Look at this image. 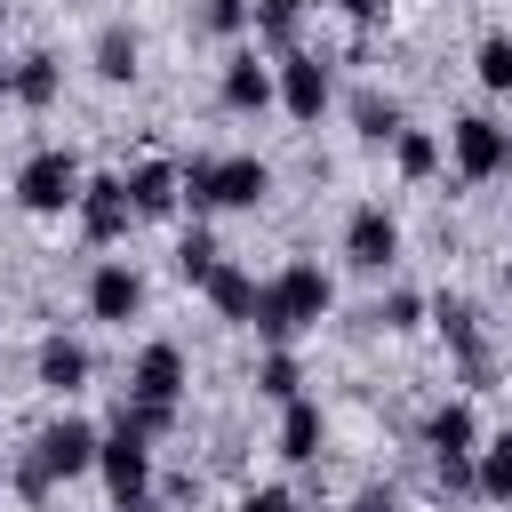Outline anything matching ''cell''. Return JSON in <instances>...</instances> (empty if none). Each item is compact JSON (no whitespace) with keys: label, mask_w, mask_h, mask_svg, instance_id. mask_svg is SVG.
I'll list each match as a JSON object with an SVG mask.
<instances>
[{"label":"cell","mask_w":512,"mask_h":512,"mask_svg":"<svg viewBox=\"0 0 512 512\" xmlns=\"http://www.w3.org/2000/svg\"><path fill=\"white\" fill-rule=\"evenodd\" d=\"M128 392H136V400H168V408H184V392H192V360H184V344L152 336V344L128 360Z\"/></svg>","instance_id":"30bf717a"},{"label":"cell","mask_w":512,"mask_h":512,"mask_svg":"<svg viewBox=\"0 0 512 512\" xmlns=\"http://www.w3.org/2000/svg\"><path fill=\"white\" fill-rule=\"evenodd\" d=\"M216 104H224V112H240V120H256V112H272V104H280V72H272L256 48H232V56L216 64Z\"/></svg>","instance_id":"52a82bcc"},{"label":"cell","mask_w":512,"mask_h":512,"mask_svg":"<svg viewBox=\"0 0 512 512\" xmlns=\"http://www.w3.org/2000/svg\"><path fill=\"white\" fill-rule=\"evenodd\" d=\"M8 488H16L24 504H48V488H56L48 456H40V448H16V456H8Z\"/></svg>","instance_id":"f1b7e54d"},{"label":"cell","mask_w":512,"mask_h":512,"mask_svg":"<svg viewBox=\"0 0 512 512\" xmlns=\"http://www.w3.org/2000/svg\"><path fill=\"white\" fill-rule=\"evenodd\" d=\"M424 312H432V296H416V288H392V296H384L368 320H376L384 336H416V328H424Z\"/></svg>","instance_id":"484cf974"},{"label":"cell","mask_w":512,"mask_h":512,"mask_svg":"<svg viewBox=\"0 0 512 512\" xmlns=\"http://www.w3.org/2000/svg\"><path fill=\"white\" fill-rule=\"evenodd\" d=\"M328 8H336V16H352V24H376V16H384V0H328Z\"/></svg>","instance_id":"836d02e7"},{"label":"cell","mask_w":512,"mask_h":512,"mask_svg":"<svg viewBox=\"0 0 512 512\" xmlns=\"http://www.w3.org/2000/svg\"><path fill=\"white\" fill-rule=\"evenodd\" d=\"M120 184H128L136 216H176V208H184V168H176V160H160V152L128 160V168H120Z\"/></svg>","instance_id":"5bb4252c"},{"label":"cell","mask_w":512,"mask_h":512,"mask_svg":"<svg viewBox=\"0 0 512 512\" xmlns=\"http://www.w3.org/2000/svg\"><path fill=\"white\" fill-rule=\"evenodd\" d=\"M200 32H216V40H240V32H256V0H200V16H192Z\"/></svg>","instance_id":"f546056e"},{"label":"cell","mask_w":512,"mask_h":512,"mask_svg":"<svg viewBox=\"0 0 512 512\" xmlns=\"http://www.w3.org/2000/svg\"><path fill=\"white\" fill-rule=\"evenodd\" d=\"M80 184H88L80 152H72V144H40V152L16 168V208H24V216H72V208H80Z\"/></svg>","instance_id":"3957f363"},{"label":"cell","mask_w":512,"mask_h":512,"mask_svg":"<svg viewBox=\"0 0 512 512\" xmlns=\"http://www.w3.org/2000/svg\"><path fill=\"white\" fill-rule=\"evenodd\" d=\"M352 512H400V488L392 480H368V488H352Z\"/></svg>","instance_id":"1f68e13d"},{"label":"cell","mask_w":512,"mask_h":512,"mask_svg":"<svg viewBox=\"0 0 512 512\" xmlns=\"http://www.w3.org/2000/svg\"><path fill=\"white\" fill-rule=\"evenodd\" d=\"M272 72H280V112H288L296 128H320V112L336 104V72H328V56H312V48H280Z\"/></svg>","instance_id":"5b68a950"},{"label":"cell","mask_w":512,"mask_h":512,"mask_svg":"<svg viewBox=\"0 0 512 512\" xmlns=\"http://www.w3.org/2000/svg\"><path fill=\"white\" fill-rule=\"evenodd\" d=\"M440 160H448V144H440L432 128H400V136H392V168H400L408 184H424V176H440Z\"/></svg>","instance_id":"603a6c76"},{"label":"cell","mask_w":512,"mask_h":512,"mask_svg":"<svg viewBox=\"0 0 512 512\" xmlns=\"http://www.w3.org/2000/svg\"><path fill=\"white\" fill-rule=\"evenodd\" d=\"M0 488H8V448H0Z\"/></svg>","instance_id":"d590c367"},{"label":"cell","mask_w":512,"mask_h":512,"mask_svg":"<svg viewBox=\"0 0 512 512\" xmlns=\"http://www.w3.org/2000/svg\"><path fill=\"white\" fill-rule=\"evenodd\" d=\"M96 480H104L112 496H144V488H152V440H144L136 424H112L104 448H96Z\"/></svg>","instance_id":"7c38bea8"},{"label":"cell","mask_w":512,"mask_h":512,"mask_svg":"<svg viewBox=\"0 0 512 512\" xmlns=\"http://www.w3.org/2000/svg\"><path fill=\"white\" fill-rule=\"evenodd\" d=\"M472 72H480L488 96H512V32H488V40L472 48Z\"/></svg>","instance_id":"83f0119b"},{"label":"cell","mask_w":512,"mask_h":512,"mask_svg":"<svg viewBox=\"0 0 512 512\" xmlns=\"http://www.w3.org/2000/svg\"><path fill=\"white\" fill-rule=\"evenodd\" d=\"M296 8H320V0H296Z\"/></svg>","instance_id":"74e56055"},{"label":"cell","mask_w":512,"mask_h":512,"mask_svg":"<svg viewBox=\"0 0 512 512\" xmlns=\"http://www.w3.org/2000/svg\"><path fill=\"white\" fill-rule=\"evenodd\" d=\"M112 512H168V504H160V496L144 488V496H112Z\"/></svg>","instance_id":"e575fe53"},{"label":"cell","mask_w":512,"mask_h":512,"mask_svg":"<svg viewBox=\"0 0 512 512\" xmlns=\"http://www.w3.org/2000/svg\"><path fill=\"white\" fill-rule=\"evenodd\" d=\"M480 456V448H472ZM472 456H432V488L448 496V504H480V464Z\"/></svg>","instance_id":"4316f807"},{"label":"cell","mask_w":512,"mask_h":512,"mask_svg":"<svg viewBox=\"0 0 512 512\" xmlns=\"http://www.w3.org/2000/svg\"><path fill=\"white\" fill-rule=\"evenodd\" d=\"M504 296H512V256H504Z\"/></svg>","instance_id":"8d00e7d4"},{"label":"cell","mask_w":512,"mask_h":512,"mask_svg":"<svg viewBox=\"0 0 512 512\" xmlns=\"http://www.w3.org/2000/svg\"><path fill=\"white\" fill-rule=\"evenodd\" d=\"M80 296H88V320H96V328H128V320L144 312V272H136L128 256H104Z\"/></svg>","instance_id":"9c48e42d"},{"label":"cell","mask_w":512,"mask_h":512,"mask_svg":"<svg viewBox=\"0 0 512 512\" xmlns=\"http://www.w3.org/2000/svg\"><path fill=\"white\" fill-rule=\"evenodd\" d=\"M0 96H8L16 112H56V96H64V64H56L48 48H24L16 64H0Z\"/></svg>","instance_id":"4fadbf2b"},{"label":"cell","mask_w":512,"mask_h":512,"mask_svg":"<svg viewBox=\"0 0 512 512\" xmlns=\"http://www.w3.org/2000/svg\"><path fill=\"white\" fill-rule=\"evenodd\" d=\"M448 160H456V184H496L512 168V128L488 120V112H456L448 120Z\"/></svg>","instance_id":"277c9868"},{"label":"cell","mask_w":512,"mask_h":512,"mask_svg":"<svg viewBox=\"0 0 512 512\" xmlns=\"http://www.w3.org/2000/svg\"><path fill=\"white\" fill-rule=\"evenodd\" d=\"M328 312H336V280H328L312 256H288V264L264 280V304H256V320H248V328H256L264 344H296V336H304V328H320Z\"/></svg>","instance_id":"6da1fadb"},{"label":"cell","mask_w":512,"mask_h":512,"mask_svg":"<svg viewBox=\"0 0 512 512\" xmlns=\"http://www.w3.org/2000/svg\"><path fill=\"white\" fill-rule=\"evenodd\" d=\"M32 376H40V392L72 400V392H88L96 360H88V344H80V336H40V352H32Z\"/></svg>","instance_id":"2e32d148"},{"label":"cell","mask_w":512,"mask_h":512,"mask_svg":"<svg viewBox=\"0 0 512 512\" xmlns=\"http://www.w3.org/2000/svg\"><path fill=\"white\" fill-rule=\"evenodd\" d=\"M408 128V112H400V96H384V88H360L352 96V136L368 144V152H392V136Z\"/></svg>","instance_id":"44dd1931"},{"label":"cell","mask_w":512,"mask_h":512,"mask_svg":"<svg viewBox=\"0 0 512 512\" xmlns=\"http://www.w3.org/2000/svg\"><path fill=\"white\" fill-rule=\"evenodd\" d=\"M272 200V160H256V152H192L184 160V208L192 216H248V208H264Z\"/></svg>","instance_id":"7a4b0ae2"},{"label":"cell","mask_w":512,"mask_h":512,"mask_svg":"<svg viewBox=\"0 0 512 512\" xmlns=\"http://www.w3.org/2000/svg\"><path fill=\"white\" fill-rule=\"evenodd\" d=\"M480 504H512V432H496V440H480Z\"/></svg>","instance_id":"d4e9b609"},{"label":"cell","mask_w":512,"mask_h":512,"mask_svg":"<svg viewBox=\"0 0 512 512\" xmlns=\"http://www.w3.org/2000/svg\"><path fill=\"white\" fill-rule=\"evenodd\" d=\"M32 448L48 456V472H56V480H88V472H96V448H104V432H96L88 416H48Z\"/></svg>","instance_id":"8fae6325"},{"label":"cell","mask_w":512,"mask_h":512,"mask_svg":"<svg viewBox=\"0 0 512 512\" xmlns=\"http://www.w3.org/2000/svg\"><path fill=\"white\" fill-rule=\"evenodd\" d=\"M232 512H304V504H296L288 488H248V496H240Z\"/></svg>","instance_id":"d6a6232c"},{"label":"cell","mask_w":512,"mask_h":512,"mask_svg":"<svg viewBox=\"0 0 512 512\" xmlns=\"http://www.w3.org/2000/svg\"><path fill=\"white\" fill-rule=\"evenodd\" d=\"M88 72H96L104 88H128V80L144 72V40H136V24H104L96 48H88Z\"/></svg>","instance_id":"d6986e66"},{"label":"cell","mask_w":512,"mask_h":512,"mask_svg":"<svg viewBox=\"0 0 512 512\" xmlns=\"http://www.w3.org/2000/svg\"><path fill=\"white\" fill-rule=\"evenodd\" d=\"M480 440H488V432H480V408H472V400H440V408L424 416V448H432V456H472Z\"/></svg>","instance_id":"ffe728a7"},{"label":"cell","mask_w":512,"mask_h":512,"mask_svg":"<svg viewBox=\"0 0 512 512\" xmlns=\"http://www.w3.org/2000/svg\"><path fill=\"white\" fill-rule=\"evenodd\" d=\"M72 216H80V240H88V248H120V240H128V232L144 224L120 176H88V184H80V208H72Z\"/></svg>","instance_id":"8992f818"},{"label":"cell","mask_w":512,"mask_h":512,"mask_svg":"<svg viewBox=\"0 0 512 512\" xmlns=\"http://www.w3.org/2000/svg\"><path fill=\"white\" fill-rule=\"evenodd\" d=\"M432 328H440V344L464 360V376L480 384V376H488V352H480V304H472V296H432Z\"/></svg>","instance_id":"9a60e30c"},{"label":"cell","mask_w":512,"mask_h":512,"mask_svg":"<svg viewBox=\"0 0 512 512\" xmlns=\"http://www.w3.org/2000/svg\"><path fill=\"white\" fill-rule=\"evenodd\" d=\"M344 264H352V272H392V264H400V216H392L384 200H360V208L344 216Z\"/></svg>","instance_id":"ba28073f"},{"label":"cell","mask_w":512,"mask_h":512,"mask_svg":"<svg viewBox=\"0 0 512 512\" xmlns=\"http://www.w3.org/2000/svg\"><path fill=\"white\" fill-rule=\"evenodd\" d=\"M248 392H256V400H272V408H288V400L304 392V360H296L288 344H264V360L248 368Z\"/></svg>","instance_id":"7402d4cb"},{"label":"cell","mask_w":512,"mask_h":512,"mask_svg":"<svg viewBox=\"0 0 512 512\" xmlns=\"http://www.w3.org/2000/svg\"><path fill=\"white\" fill-rule=\"evenodd\" d=\"M0 24H8V0H0Z\"/></svg>","instance_id":"f35d334b"},{"label":"cell","mask_w":512,"mask_h":512,"mask_svg":"<svg viewBox=\"0 0 512 512\" xmlns=\"http://www.w3.org/2000/svg\"><path fill=\"white\" fill-rule=\"evenodd\" d=\"M296 0H256V32H264V48H296Z\"/></svg>","instance_id":"4dcf8cb0"},{"label":"cell","mask_w":512,"mask_h":512,"mask_svg":"<svg viewBox=\"0 0 512 512\" xmlns=\"http://www.w3.org/2000/svg\"><path fill=\"white\" fill-rule=\"evenodd\" d=\"M216 264H224L216 232H200V224H192V232L176 240V280H184V288H208V280H216Z\"/></svg>","instance_id":"cb8c5ba5"},{"label":"cell","mask_w":512,"mask_h":512,"mask_svg":"<svg viewBox=\"0 0 512 512\" xmlns=\"http://www.w3.org/2000/svg\"><path fill=\"white\" fill-rule=\"evenodd\" d=\"M272 448H280V464H320V448H328V408H320L312 392H296V400L280 408Z\"/></svg>","instance_id":"e0dca14e"},{"label":"cell","mask_w":512,"mask_h":512,"mask_svg":"<svg viewBox=\"0 0 512 512\" xmlns=\"http://www.w3.org/2000/svg\"><path fill=\"white\" fill-rule=\"evenodd\" d=\"M200 296H208V312H216L224 328H248V320H256V304H264V280H256L248 264H232V256H224V264H216V280H208Z\"/></svg>","instance_id":"ac0fdd59"}]
</instances>
